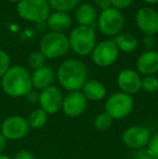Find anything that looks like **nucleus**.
Segmentation results:
<instances>
[{
    "label": "nucleus",
    "mask_w": 158,
    "mask_h": 159,
    "mask_svg": "<svg viewBox=\"0 0 158 159\" xmlns=\"http://www.w3.org/2000/svg\"><path fill=\"white\" fill-rule=\"evenodd\" d=\"M64 94L63 91L55 86H51L39 91L38 104L48 115L56 114L62 109Z\"/></svg>",
    "instance_id": "nucleus-11"
},
{
    "label": "nucleus",
    "mask_w": 158,
    "mask_h": 159,
    "mask_svg": "<svg viewBox=\"0 0 158 159\" xmlns=\"http://www.w3.org/2000/svg\"><path fill=\"white\" fill-rule=\"evenodd\" d=\"M13 159H35V156L32 152L27 151V149H21L15 155L12 157Z\"/></svg>",
    "instance_id": "nucleus-29"
},
{
    "label": "nucleus",
    "mask_w": 158,
    "mask_h": 159,
    "mask_svg": "<svg viewBox=\"0 0 158 159\" xmlns=\"http://www.w3.org/2000/svg\"><path fill=\"white\" fill-rule=\"evenodd\" d=\"M11 67V59L10 55L3 50H0V78L9 70Z\"/></svg>",
    "instance_id": "nucleus-26"
},
{
    "label": "nucleus",
    "mask_w": 158,
    "mask_h": 159,
    "mask_svg": "<svg viewBox=\"0 0 158 159\" xmlns=\"http://www.w3.org/2000/svg\"><path fill=\"white\" fill-rule=\"evenodd\" d=\"M124 16L121 11L115 8L101 11L97 15V24L99 30L107 37H115L122 32L124 27Z\"/></svg>",
    "instance_id": "nucleus-7"
},
{
    "label": "nucleus",
    "mask_w": 158,
    "mask_h": 159,
    "mask_svg": "<svg viewBox=\"0 0 158 159\" xmlns=\"http://www.w3.org/2000/svg\"><path fill=\"white\" fill-rule=\"evenodd\" d=\"M68 37L70 49L78 57L91 55L97 44V34L93 27L76 26L70 30Z\"/></svg>",
    "instance_id": "nucleus-3"
},
{
    "label": "nucleus",
    "mask_w": 158,
    "mask_h": 159,
    "mask_svg": "<svg viewBox=\"0 0 158 159\" xmlns=\"http://www.w3.org/2000/svg\"><path fill=\"white\" fill-rule=\"evenodd\" d=\"M134 159H154V158L148 154L146 148H143V149H139V151L135 152Z\"/></svg>",
    "instance_id": "nucleus-32"
},
{
    "label": "nucleus",
    "mask_w": 158,
    "mask_h": 159,
    "mask_svg": "<svg viewBox=\"0 0 158 159\" xmlns=\"http://www.w3.org/2000/svg\"><path fill=\"white\" fill-rule=\"evenodd\" d=\"M119 50L113 39H105L97 42L91 57L92 61L99 67H110L118 60Z\"/></svg>",
    "instance_id": "nucleus-8"
},
{
    "label": "nucleus",
    "mask_w": 158,
    "mask_h": 159,
    "mask_svg": "<svg viewBox=\"0 0 158 159\" xmlns=\"http://www.w3.org/2000/svg\"><path fill=\"white\" fill-rule=\"evenodd\" d=\"M146 151L154 159H158V133L152 135L151 141L146 146Z\"/></svg>",
    "instance_id": "nucleus-27"
},
{
    "label": "nucleus",
    "mask_w": 158,
    "mask_h": 159,
    "mask_svg": "<svg viewBox=\"0 0 158 159\" xmlns=\"http://www.w3.org/2000/svg\"><path fill=\"white\" fill-rule=\"evenodd\" d=\"M1 88L11 98H23L33 90L32 74L22 65H14L1 78Z\"/></svg>",
    "instance_id": "nucleus-2"
},
{
    "label": "nucleus",
    "mask_w": 158,
    "mask_h": 159,
    "mask_svg": "<svg viewBox=\"0 0 158 159\" xmlns=\"http://www.w3.org/2000/svg\"><path fill=\"white\" fill-rule=\"evenodd\" d=\"M141 90L146 93H155L158 91V78L156 76H144L141 81Z\"/></svg>",
    "instance_id": "nucleus-25"
},
{
    "label": "nucleus",
    "mask_w": 158,
    "mask_h": 159,
    "mask_svg": "<svg viewBox=\"0 0 158 159\" xmlns=\"http://www.w3.org/2000/svg\"><path fill=\"white\" fill-rule=\"evenodd\" d=\"M152 138V132L144 126H131L122 132L121 140L124 146L130 149L139 151L146 148Z\"/></svg>",
    "instance_id": "nucleus-10"
},
{
    "label": "nucleus",
    "mask_w": 158,
    "mask_h": 159,
    "mask_svg": "<svg viewBox=\"0 0 158 159\" xmlns=\"http://www.w3.org/2000/svg\"><path fill=\"white\" fill-rule=\"evenodd\" d=\"M86 98L91 102H99L106 98L107 89L103 82L97 79H88L80 90Z\"/></svg>",
    "instance_id": "nucleus-19"
},
{
    "label": "nucleus",
    "mask_w": 158,
    "mask_h": 159,
    "mask_svg": "<svg viewBox=\"0 0 158 159\" xmlns=\"http://www.w3.org/2000/svg\"><path fill=\"white\" fill-rule=\"evenodd\" d=\"M47 59L44 57V55L42 54L40 51H36V52H33L28 55L27 59V64L33 70H36L41 67L46 66Z\"/></svg>",
    "instance_id": "nucleus-24"
},
{
    "label": "nucleus",
    "mask_w": 158,
    "mask_h": 159,
    "mask_svg": "<svg viewBox=\"0 0 158 159\" xmlns=\"http://www.w3.org/2000/svg\"><path fill=\"white\" fill-rule=\"evenodd\" d=\"M145 3L147 4H155V3H158V0H143Z\"/></svg>",
    "instance_id": "nucleus-35"
},
{
    "label": "nucleus",
    "mask_w": 158,
    "mask_h": 159,
    "mask_svg": "<svg viewBox=\"0 0 158 159\" xmlns=\"http://www.w3.org/2000/svg\"><path fill=\"white\" fill-rule=\"evenodd\" d=\"M137 71L143 76H155L158 73V51L146 50L137 59Z\"/></svg>",
    "instance_id": "nucleus-15"
},
{
    "label": "nucleus",
    "mask_w": 158,
    "mask_h": 159,
    "mask_svg": "<svg viewBox=\"0 0 158 159\" xmlns=\"http://www.w3.org/2000/svg\"><path fill=\"white\" fill-rule=\"evenodd\" d=\"M143 43L147 50H154V47L156 46L155 36H145V37H144Z\"/></svg>",
    "instance_id": "nucleus-31"
},
{
    "label": "nucleus",
    "mask_w": 158,
    "mask_h": 159,
    "mask_svg": "<svg viewBox=\"0 0 158 159\" xmlns=\"http://www.w3.org/2000/svg\"><path fill=\"white\" fill-rule=\"evenodd\" d=\"M25 98H26V100H27L29 103H32V104H35V103H38V101H39V92L32 90L29 93H28L27 95L25 96Z\"/></svg>",
    "instance_id": "nucleus-33"
},
{
    "label": "nucleus",
    "mask_w": 158,
    "mask_h": 159,
    "mask_svg": "<svg viewBox=\"0 0 158 159\" xmlns=\"http://www.w3.org/2000/svg\"><path fill=\"white\" fill-rule=\"evenodd\" d=\"M89 101L81 91H72L64 95L61 111L70 118H78L87 111Z\"/></svg>",
    "instance_id": "nucleus-12"
},
{
    "label": "nucleus",
    "mask_w": 158,
    "mask_h": 159,
    "mask_svg": "<svg viewBox=\"0 0 158 159\" xmlns=\"http://www.w3.org/2000/svg\"><path fill=\"white\" fill-rule=\"evenodd\" d=\"M114 42L118 48L119 52L124 53H132L133 51L137 50L139 46V40L134 35L130 33L121 32L117 36L114 37Z\"/></svg>",
    "instance_id": "nucleus-20"
},
{
    "label": "nucleus",
    "mask_w": 158,
    "mask_h": 159,
    "mask_svg": "<svg viewBox=\"0 0 158 159\" xmlns=\"http://www.w3.org/2000/svg\"><path fill=\"white\" fill-rule=\"evenodd\" d=\"M56 79V75L52 67L43 66L36 70H33L32 73V84L33 88L36 90H43L48 87L53 86V82Z\"/></svg>",
    "instance_id": "nucleus-17"
},
{
    "label": "nucleus",
    "mask_w": 158,
    "mask_h": 159,
    "mask_svg": "<svg viewBox=\"0 0 158 159\" xmlns=\"http://www.w3.org/2000/svg\"><path fill=\"white\" fill-rule=\"evenodd\" d=\"M142 77L135 69L124 68L118 73L116 78L119 90L129 95H133L141 90Z\"/></svg>",
    "instance_id": "nucleus-14"
},
{
    "label": "nucleus",
    "mask_w": 158,
    "mask_h": 159,
    "mask_svg": "<svg viewBox=\"0 0 158 159\" xmlns=\"http://www.w3.org/2000/svg\"><path fill=\"white\" fill-rule=\"evenodd\" d=\"M135 24L145 36L158 34V12L151 7H142L135 13Z\"/></svg>",
    "instance_id": "nucleus-13"
},
{
    "label": "nucleus",
    "mask_w": 158,
    "mask_h": 159,
    "mask_svg": "<svg viewBox=\"0 0 158 159\" xmlns=\"http://www.w3.org/2000/svg\"><path fill=\"white\" fill-rule=\"evenodd\" d=\"M113 121L114 120L108 114H106L105 111H102L95 116L94 120H93V126L97 131H106L112 127Z\"/></svg>",
    "instance_id": "nucleus-23"
},
{
    "label": "nucleus",
    "mask_w": 158,
    "mask_h": 159,
    "mask_svg": "<svg viewBox=\"0 0 158 159\" xmlns=\"http://www.w3.org/2000/svg\"><path fill=\"white\" fill-rule=\"evenodd\" d=\"M55 75L62 89L67 92L80 91L88 80V67L81 60L67 59L60 64Z\"/></svg>",
    "instance_id": "nucleus-1"
},
{
    "label": "nucleus",
    "mask_w": 158,
    "mask_h": 159,
    "mask_svg": "<svg viewBox=\"0 0 158 159\" xmlns=\"http://www.w3.org/2000/svg\"><path fill=\"white\" fill-rule=\"evenodd\" d=\"M1 121H2V120H1V116H0V126H1Z\"/></svg>",
    "instance_id": "nucleus-38"
},
{
    "label": "nucleus",
    "mask_w": 158,
    "mask_h": 159,
    "mask_svg": "<svg viewBox=\"0 0 158 159\" xmlns=\"http://www.w3.org/2000/svg\"><path fill=\"white\" fill-rule=\"evenodd\" d=\"M7 1H9V2H11V3H19L21 0H7Z\"/></svg>",
    "instance_id": "nucleus-37"
},
{
    "label": "nucleus",
    "mask_w": 158,
    "mask_h": 159,
    "mask_svg": "<svg viewBox=\"0 0 158 159\" xmlns=\"http://www.w3.org/2000/svg\"><path fill=\"white\" fill-rule=\"evenodd\" d=\"M46 25L50 32L65 34L72 27V17L66 12L54 11L47 19Z\"/></svg>",
    "instance_id": "nucleus-16"
},
{
    "label": "nucleus",
    "mask_w": 158,
    "mask_h": 159,
    "mask_svg": "<svg viewBox=\"0 0 158 159\" xmlns=\"http://www.w3.org/2000/svg\"><path fill=\"white\" fill-rule=\"evenodd\" d=\"M0 159H13L11 156H8L6 154H0Z\"/></svg>",
    "instance_id": "nucleus-36"
},
{
    "label": "nucleus",
    "mask_w": 158,
    "mask_h": 159,
    "mask_svg": "<svg viewBox=\"0 0 158 159\" xmlns=\"http://www.w3.org/2000/svg\"><path fill=\"white\" fill-rule=\"evenodd\" d=\"M97 9L90 2L80 3L75 9V19L77 24L80 26L93 27V25L97 23Z\"/></svg>",
    "instance_id": "nucleus-18"
},
{
    "label": "nucleus",
    "mask_w": 158,
    "mask_h": 159,
    "mask_svg": "<svg viewBox=\"0 0 158 159\" xmlns=\"http://www.w3.org/2000/svg\"><path fill=\"white\" fill-rule=\"evenodd\" d=\"M70 50L68 37L65 34L46 33L39 42V51L47 60L59 59L66 54Z\"/></svg>",
    "instance_id": "nucleus-5"
},
{
    "label": "nucleus",
    "mask_w": 158,
    "mask_h": 159,
    "mask_svg": "<svg viewBox=\"0 0 158 159\" xmlns=\"http://www.w3.org/2000/svg\"><path fill=\"white\" fill-rule=\"evenodd\" d=\"M51 9L60 12L73 11L80 4V0H48Z\"/></svg>",
    "instance_id": "nucleus-22"
},
{
    "label": "nucleus",
    "mask_w": 158,
    "mask_h": 159,
    "mask_svg": "<svg viewBox=\"0 0 158 159\" xmlns=\"http://www.w3.org/2000/svg\"><path fill=\"white\" fill-rule=\"evenodd\" d=\"M94 7L100 11L112 8V0H94Z\"/></svg>",
    "instance_id": "nucleus-30"
},
{
    "label": "nucleus",
    "mask_w": 158,
    "mask_h": 159,
    "mask_svg": "<svg viewBox=\"0 0 158 159\" xmlns=\"http://www.w3.org/2000/svg\"><path fill=\"white\" fill-rule=\"evenodd\" d=\"M133 0H112V7L119 11L126 10L131 7Z\"/></svg>",
    "instance_id": "nucleus-28"
},
{
    "label": "nucleus",
    "mask_w": 158,
    "mask_h": 159,
    "mask_svg": "<svg viewBox=\"0 0 158 159\" xmlns=\"http://www.w3.org/2000/svg\"><path fill=\"white\" fill-rule=\"evenodd\" d=\"M17 14L21 19L35 24L44 23L51 13L48 0H21L16 4Z\"/></svg>",
    "instance_id": "nucleus-6"
},
{
    "label": "nucleus",
    "mask_w": 158,
    "mask_h": 159,
    "mask_svg": "<svg viewBox=\"0 0 158 159\" xmlns=\"http://www.w3.org/2000/svg\"><path fill=\"white\" fill-rule=\"evenodd\" d=\"M48 117H49L48 114L44 111H42L39 107V108L34 109L26 119H27L30 129L39 130V129H42V128L47 125V122H48Z\"/></svg>",
    "instance_id": "nucleus-21"
},
{
    "label": "nucleus",
    "mask_w": 158,
    "mask_h": 159,
    "mask_svg": "<svg viewBox=\"0 0 158 159\" xmlns=\"http://www.w3.org/2000/svg\"><path fill=\"white\" fill-rule=\"evenodd\" d=\"M7 144H8V140L0 132V154H3V151L6 149Z\"/></svg>",
    "instance_id": "nucleus-34"
},
{
    "label": "nucleus",
    "mask_w": 158,
    "mask_h": 159,
    "mask_svg": "<svg viewBox=\"0 0 158 159\" xmlns=\"http://www.w3.org/2000/svg\"><path fill=\"white\" fill-rule=\"evenodd\" d=\"M29 125L25 117L12 115L1 121L0 132L8 141H17L24 139L29 133Z\"/></svg>",
    "instance_id": "nucleus-9"
},
{
    "label": "nucleus",
    "mask_w": 158,
    "mask_h": 159,
    "mask_svg": "<svg viewBox=\"0 0 158 159\" xmlns=\"http://www.w3.org/2000/svg\"><path fill=\"white\" fill-rule=\"evenodd\" d=\"M134 108V98L121 91L112 93L105 100L104 111L113 118V120H121L131 115Z\"/></svg>",
    "instance_id": "nucleus-4"
}]
</instances>
